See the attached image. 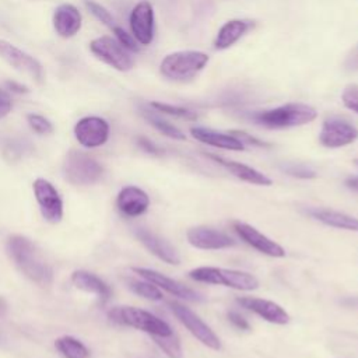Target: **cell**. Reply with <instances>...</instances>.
<instances>
[{
    "instance_id": "obj_1",
    "label": "cell",
    "mask_w": 358,
    "mask_h": 358,
    "mask_svg": "<svg viewBox=\"0 0 358 358\" xmlns=\"http://www.w3.org/2000/svg\"><path fill=\"white\" fill-rule=\"evenodd\" d=\"M7 250L27 278L41 287H49L52 284L53 268L32 241L21 235H14L7 242Z\"/></svg>"
},
{
    "instance_id": "obj_2",
    "label": "cell",
    "mask_w": 358,
    "mask_h": 358,
    "mask_svg": "<svg viewBox=\"0 0 358 358\" xmlns=\"http://www.w3.org/2000/svg\"><path fill=\"white\" fill-rule=\"evenodd\" d=\"M317 117V112L313 106L301 103V102H289L281 106L259 110L250 115V119L266 129H288L303 126L313 122Z\"/></svg>"
},
{
    "instance_id": "obj_3",
    "label": "cell",
    "mask_w": 358,
    "mask_h": 358,
    "mask_svg": "<svg viewBox=\"0 0 358 358\" xmlns=\"http://www.w3.org/2000/svg\"><path fill=\"white\" fill-rule=\"evenodd\" d=\"M208 63V55L200 50H179L166 55L159 71L165 78L173 81H189L194 78Z\"/></svg>"
},
{
    "instance_id": "obj_4",
    "label": "cell",
    "mask_w": 358,
    "mask_h": 358,
    "mask_svg": "<svg viewBox=\"0 0 358 358\" xmlns=\"http://www.w3.org/2000/svg\"><path fill=\"white\" fill-rule=\"evenodd\" d=\"M189 277L199 282L224 285L239 291H253L259 287V280L253 274L222 267H196L189 271Z\"/></svg>"
},
{
    "instance_id": "obj_5",
    "label": "cell",
    "mask_w": 358,
    "mask_h": 358,
    "mask_svg": "<svg viewBox=\"0 0 358 358\" xmlns=\"http://www.w3.org/2000/svg\"><path fill=\"white\" fill-rule=\"evenodd\" d=\"M108 317L123 326H130L154 336H169L173 333L171 326L148 310L134 306H115L108 312Z\"/></svg>"
},
{
    "instance_id": "obj_6",
    "label": "cell",
    "mask_w": 358,
    "mask_h": 358,
    "mask_svg": "<svg viewBox=\"0 0 358 358\" xmlns=\"http://www.w3.org/2000/svg\"><path fill=\"white\" fill-rule=\"evenodd\" d=\"M63 172L73 185H92L102 176V166L98 161L83 151L70 150L66 155Z\"/></svg>"
},
{
    "instance_id": "obj_7",
    "label": "cell",
    "mask_w": 358,
    "mask_h": 358,
    "mask_svg": "<svg viewBox=\"0 0 358 358\" xmlns=\"http://www.w3.org/2000/svg\"><path fill=\"white\" fill-rule=\"evenodd\" d=\"M91 52L103 63L119 71H129L134 66V59L130 52L110 36H99L90 43Z\"/></svg>"
},
{
    "instance_id": "obj_8",
    "label": "cell",
    "mask_w": 358,
    "mask_h": 358,
    "mask_svg": "<svg viewBox=\"0 0 358 358\" xmlns=\"http://www.w3.org/2000/svg\"><path fill=\"white\" fill-rule=\"evenodd\" d=\"M169 308L172 310V313L176 316V319L204 345H207L211 350H221V341L218 338V336L211 330V327L204 323L192 309H189L187 306L171 301Z\"/></svg>"
},
{
    "instance_id": "obj_9",
    "label": "cell",
    "mask_w": 358,
    "mask_h": 358,
    "mask_svg": "<svg viewBox=\"0 0 358 358\" xmlns=\"http://www.w3.org/2000/svg\"><path fill=\"white\" fill-rule=\"evenodd\" d=\"M358 140V129L345 119L327 117L319 134V141L327 148H340Z\"/></svg>"
},
{
    "instance_id": "obj_10",
    "label": "cell",
    "mask_w": 358,
    "mask_h": 358,
    "mask_svg": "<svg viewBox=\"0 0 358 358\" xmlns=\"http://www.w3.org/2000/svg\"><path fill=\"white\" fill-rule=\"evenodd\" d=\"M0 57L15 70L28 74L36 83L43 81L45 73L41 63L27 52L18 49L17 46L4 39H0Z\"/></svg>"
},
{
    "instance_id": "obj_11",
    "label": "cell",
    "mask_w": 358,
    "mask_h": 358,
    "mask_svg": "<svg viewBox=\"0 0 358 358\" xmlns=\"http://www.w3.org/2000/svg\"><path fill=\"white\" fill-rule=\"evenodd\" d=\"M136 274H138L140 277H143L144 280L152 282L154 285H157L158 288H162L164 291L169 292L171 295L185 299V301H190V302H203L204 296L203 294H200L199 291H194L183 284H180L179 281L166 277L165 274L151 270V268H143V267H133L131 268Z\"/></svg>"
},
{
    "instance_id": "obj_12",
    "label": "cell",
    "mask_w": 358,
    "mask_h": 358,
    "mask_svg": "<svg viewBox=\"0 0 358 358\" xmlns=\"http://www.w3.org/2000/svg\"><path fill=\"white\" fill-rule=\"evenodd\" d=\"M34 193L43 218L52 224L59 222L63 217V203L53 185L46 179L38 178L34 182Z\"/></svg>"
},
{
    "instance_id": "obj_13",
    "label": "cell",
    "mask_w": 358,
    "mask_h": 358,
    "mask_svg": "<svg viewBox=\"0 0 358 358\" xmlns=\"http://www.w3.org/2000/svg\"><path fill=\"white\" fill-rule=\"evenodd\" d=\"M74 134L81 145L95 148L108 141L109 124L102 117L85 116L76 123Z\"/></svg>"
},
{
    "instance_id": "obj_14",
    "label": "cell",
    "mask_w": 358,
    "mask_h": 358,
    "mask_svg": "<svg viewBox=\"0 0 358 358\" xmlns=\"http://www.w3.org/2000/svg\"><path fill=\"white\" fill-rule=\"evenodd\" d=\"M130 29L134 39L141 45H150L154 39V10L151 3L140 1L130 13Z\"/></svg>"
},
{
    "instance_id": "obj_15",
    "label": "cell",
    "mask_w": 358,
    "mask_h": 358,
    "mask_svg": "<svg viewBox=\"0 0 358 358\" xmlns=\"http://www.w3.org/2000/svg\"><path fill=\"white\" fill-rule=\"evenodd\" d=\"M186 238L192 246L204 250H218L236 245V241H234L225 232L208 227L189 228L186 232Z\"/></svg>"
},
{
    "instance_id": "obj_16",
    "label": "cell",
    "mask_w": 358,
    "mask_h": 358,
    "mask_svg": "<svg viewBox=\"0 0 358 358\" xmlns=\"http://www.w3.org/2000/svg\"><path fill=\"white\" fill-rule=\"evenodd\" d=\"M232 225H234L235 232L241 236V239L243 242H246L248 245H250L252 248H255L256 250H259L267 256H271V257H284L285 256V250L281 245H278L277 242H274L273 239H270L268 236L262 234L255 227L241 222V221H234Z\"/></svg>"
},
{
    "instance_id": "obj_17",
    "label": "cell",
    "mask_w": 358,
    "mask_h": 358,
    "mask_svg": "<svg viewBox=\"0 0 358 358\" xmlns=\"http://www.w3.org/2000/svg\"><path fill=\"white\" fill-rule=\"evenodd\" d=\"M236 303L270 323L287 324L289 322V315L285 312V309L273 301L255 296H238Z\"/></svg>"
},
{
    "instance_id": "obj_18",
    "label": "cell",
    "mask_w": 358,
    "mask_h": 358,
    "mask_svg": "<svg viewBox=\"0 0 358 358\" xmlns=\"http://www.w3.org/2000/svg\"><path fill=\"white\" fill-rule=\"evenodd\" d=\"M150 206L148 194L136 186L123 187L116 199L117 210L126 217H137L147 211Z\"/></svg>"
},
{
    "instance_id": "obj_19",
    "label": "cell",
    "mask_w": 358,
    "mask_h": 358,
    "mask_svg": "<svg viewBox=\"0 0 358 358\" xmlns=\"http://www.w3.org/2000/svg\"><path fill=\"white\" fill-rule=\"evenodd\" d=\"M136 236L137 239L158 259L168 264H179L180 263V256L176 252V249L165 239L161 236L144 229V228H137L136 229Z\"/></svg>"
},
{
    "instance_id": "obj_20",
    "label": "cell",
    "mask_w": 358,
    "mask_h": 358,
    "mask_svg": "<svg viewBox=\"0 0 358 358\" xmlns=\"http://www.w3.org/2000/svg\"><path fill=\"white\" fill-rule=\"evenodd\" d=\"M81 13L73 4H60L53 14V27L59 36L71 38L81 28Z\"/></svg>"
},
{
    "instance_id": "obj_21",
    "label": "cell",
    "mask_w": 358,
    "mask_h": 358,
    "mask_svg": "<svg viewBox=\"0 0 358 358\" xmlns=\"http://www.w3.org/2000/svg\"><path fill=\"white\" fill-rule=\"evenodd\" d=\"M190 134L200 143H204L207 145H213L217 148L231 150V151H243L246 148L245 144L231 133H221L213 129L196 126L190 129Z\"/></svg>"
},
{
    "instance_id": "obj_22",
    "label": "cell",
    "mask_w": 358,
    "mask_h": 358,
    "mask_svg": "<svg viewBox=\"0 0 358 358\" xmlns=\"http://www.w3.org/2000/svg\"><path fill=\"white\" fill-rule=\"evenodd\" d=\"M206 157H208L214 162L222 165L232 175H235L236 178H239L243 182H248V183H252V185H259V186L273 185V180L268 176H266L264 173H262L260 171H257V169H255L249 165H245V164H241V162H236V161H232V159H225V158L214 155V154H206Z\"/></svg>"
},
{
    "instance_id": "obj_23",
    "label": "cell",
    "mask_w": 358,
    "mask_h": 358,
    "mask_svg": "<svg viewBox=\"0 0 358 358\" xmlns=\"http://www.w3.org/2000/svg\"><path fill=\"white\" fill-rule=\"evenodd\" d=\"M252 20H229L220 29L214 39V48L218 50L228 49L235 42H238L248 31L255 27Z\"/></svg>"
},
{
    "instance_id": "obj_24",
    "label": "cell",
    "mask_w": 358,
    "mask_h": 358,
    "mask_svg": "<svg viewBox=\"0 0 358 358\" xmlns=\"http://www.w3.org/2000/svg\"><path fill=\"white\" fill-rule=\"evenodd\" d=\"M308 214L312 218L323 222L324 225L338 228V229H347V231L358 232V218H355L352 215H348L345 213L315 207V208H309Z\"/></svg>"
},
{
    "instance_id": "obj_25",
    "label": "cell",
    "mask_w": 358,
    "mask_h": 358,
    "mask_svg": "<svg viewBox=\"0 0 358 358\" xmlns=\"http://www.w3.org/2000/svg\"><path fill=\"white\" fill-rule=\"evenodd\" d=\"M71 282L78 289H83L90 294H95L102 301H108L112 294L109 285L105 281H102L99 277L88 271H83V270L74 271L71 274Z\"/></svg>"
},
{
    "instance_id": "obj_26",
    "label": "cell",
    "mask_w": 358,
    "mask_h": 358,
    "mask_svg": "<svg viewBox=\"0 0 358 358\" xmlns=\"http://www.w3.org/2000/svg\"><path fill=\"white\" fill-rule=\"evenodd\" d=\"M56 348L64 358H88V348L74 337L64 336L56 340Z\"/></svg>"
},
{
    "instance_id": "obj_27",
    "label": "cell",
    "mask_w": 358,
    "mask_h": 358,
    "mask_svg": "<svg viewBox=\"0 0 358 358\" xmlns=\"http://www.w3.org/2000/svg\"><path fill=\"white\" fill-rule=\"evenodd\" d=\"M143 116L147 119V122L151 126H154L164 136H166L169 138H173V140H186V136L183 134V131H180L176 126L171 124L169 122H166L165 119L158 116L157 113L150 112V110H143Z\"/></svg>"
},
{
    "instance_id": "obj_28",
    "label": "cell",
    "mask_w": 358,
    "mask_h": 358,
    "mask_svg": "<svg viewBox=\"0 0 358 358\" xmlns=\"http://www.w3.org/2000/svg\"><path fill=\"white\" fill-rule=\"evenodd\" d=\"M152 338L169 358H182V345L175 333L169 336H154Z\"/></svg>"
},
{
    "instance_id": "obj_29",
    "label": "cell",
    "mask_w": 358,
    "mask_h": 358,
    "mask_svg": "<svg viewBox=\"0 0 358 358\" xmlns=\"http://www.w3.org/2000/svg\"><path fill=\"white\" fill-rule=\"evenodd\" d=\"M129 288L134 294H137L145 299H150V301H161L164 298L159 288L147 280L145 281H129Z\"/></svg>"
},
{
    "instance_id": "obj_30",
    "label": "cell",
    "mask_w": 358,
    "mask_h": 358,
    "mask_svg": "<svg viewBox=\"0 0 358 358\" xmlns=\"http://www.w3.org/2000/svg\"><path fill=\"white\" fill-rule=\"evenodd\" d=\"M151 108L157 109L158 112L171 115V116H176V117H182L186 120H196L199 117V115L190 109L182 108V106H175V105H169V103H162V102H151L150 103Z\"/></svg>"
},
{
    "instance_id": "obj_31",
    "label": "cell",
    "mask_w": 358,
    "mask_h": 358,
    "mask_svg": "<svg viewBox=\"0 0 358 358\" xmlns=\"http://www.w3.org/2000/svg\"><path fill=\"white\" fill-rule=\"evenodd\" d=\"M84 4H85V7L91 11V14H92L96 20H99L102 24H105V25L109 27L110 29H112L113 27H116V21H115L113 15H112L103 6H101L99 3H96V1H94V0H84Z\"/></svg>"
},
{
    "instance_id": "obj_32",
    "label": "cell",
    "mask_w": 358,
    "mask_h": 358,
    "mask_svg": "<svg viewBox=\"0 0 358 358\" xmlns=\"http://www.w3.org/2000/svg\"><path fill=\"white\" fill-rule=\"evenodd\" d=\"M281 169L294 176V178H299V179H313L317 176V173L315 172V169H312L310 166L308 165H303V164H294V162H289V164H285L281 166Z\"/></svg>"
},
{
    "instance_id": "obj_33",
    "label": "cell",
    "mask_w": 358,
    "mask_h": 358,
    "mask_svg": "<svg viewBox=\"0 0 358 358\" xmlns=\"http://www.w3.org/2000/svg\"><path fill=\"white\" fill-rule=\"evenodd\" d=\"M27 120H28L29 127H31L35 133H38V134H49V133L53 131L52 123H50L46 117H43V116H41V115L31 113V115L27 116Z\"/></svg>"
},
{
    "instance_id": "obj_34",
    "label": "cell",
    "mask_w": 358,
    "mask_h": 358,
    "mask_svg": "<svg viewBox=\"0 0 358 358\" xmlns=\"http://www.w3.org/2000/svg\"><path fill=\"white\" fill-rule=\"evenodd\" d=\"M341 99L345 108L358 115V84H348L341 94Z\"/></svg>"
},
{
    "instance_id": "obj_35",
    "label": "cell",
    "mask_w": 358,
    "mask_h": 358,
    "mask_svg": "<svg viewBox=\"0 0 358 358\" xmlns=\"http://www.w3.org/2000/svg\"><path fill=\"white\" fill-rule=\"evenodd\" d=\"M112 31H113L117 42L120 45H123L127 50H131V52H137L138 50V45H137L138 42L134 39V36L131 34L126 32L122 27H117V25L113 27Z\"/></svg>"
},
{
    "instance_id": "obj_36",
    "label": "cell",
    "mask_w": 358,
    "mask_h": 358,
    "mask_svg": "<svg viewBox=\"0 0 358 358\" xmlns=\"http://www.w3.org/2000/svg\"><path fill=\"white\" fill-rule=\"evenodd\" d=\"M229 133H231L232 136H235L236 138H239L243 144H250V145H256V147H270V144H267V143H264V141H262V140H259V138H256V137L248 134L246 131H242V130H232V131H229Z\"/></svg>"
},
{
    "instance_id": "obj_37",
    "label": "cell",
    "mask_w": 358,
    "mask_h": 358,
    "mask_svg": "<svg viewBox=\"0 0 358 358\" xmlns=\"http://www.w3.org/2000/svg\"><path fill=\"white\" fill-rule=\"evenodd\" d=\"M228 320H229L236 329H239V330H245V331H249V330H250V324L248 323V320H246L243 316H241L238 312H235V310H229V312H228Z\"/></svg>"
},
{
    "instance_id": "obj_38",
    "label": "cell",
    "mask_w": 358,
    "mask_h": 358,
    "mask_svg": "<svg viewBox=\"0 0 358 358\" xmlns=\"http://www.w3.org/2000/svg\"><path fill=\"white\" fill-rule=\"evenodd\" d=\"M11 108H13L11 96L8 95V92L0 88V119L6 117L11 112Z\"/></svg>"
},
{
    "instance_id": "obj_39",
    "label": "cell",
    "mask_w": 358,
    "mask_h": 358,
    "mask_svg": "<svg viewBox=\"0 0 358 358\" xmlns=\"http://www.w3.org/2000/svg\"><path fill=\"white\" fill-rule=\"evenodd\" d=\"M138 145H140L144 151H147V152H150V154H154V155L161 154V150H159L154 143H151L148 138H145V137H140V138H138Z\"/></svg>"
},
{
    "instance_id": "obj_40",
    "label": "cell",
    "mask_w": 358,
    "mask_h": 358,
    "mask_svg": "<svg viewBox=\"0 0 358 358\" xmlns=\"http://www.w3.org/2000/svg\"><path fill=\"white\" fill-rule=\"evenodd\" d=\"M344 185H345L348 189H351V190H354V192H358V176L351 175V176L345 178Z\"/></svg>"
},
{
    "instance_id": "obj_41",
    "label": "cell",
    "mask_w": 358,
    "mask_h": 358,
    "mask_svg": "<svg viewBox=\"0 0 358 358\" xmlns=\"http://www.w3.org/2000/svg\"><path fill=\"white\" fill-rule=\"evenodd\" d=\"M7 87H8L11 91L18 92V94L28 92V90H27L24 85H20V84H17V83H14V81H7Z\"/></svg>"
},
{
    "instance_id": "obj_42",
    "label": "cell",
    "mask_w": 358,
    "mask_h": 358,
    "mask_svg": "<svg viewBox=\"0 0 358 358\" xmlns=\"http://www.w3.org/2000/svg\"><path fill=\"white\" fill-rule=\"evenodd\" d=\"M354 162H355V165H358V158H357V159H354Z\"/></svg>"
}]
</instances>
